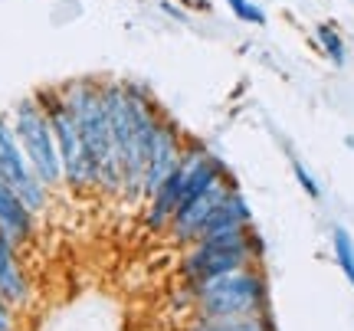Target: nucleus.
I'll use <instances>...</instances> for the list:
<instances>
[{
	"label": "nucleus",
	"instance_id": "obj_11",
	"mask_svg": "<svg viewBox=\"0 0 354 331\" xmlns=\"http://www.w3.org/2000/svg\"><path fill=\"white\" fill-rule=\"evenodd\" d=\"M0 295L10 305H24L30 299V282H26L20 259H17V243L0 229Z\"/></svg>",
	"mask_w": 354,
	"mask_h": 331
},
{
	"label": "nucleus",
	"instance_id": "obj_6",
	"mask_svg": "<svg viewBox=\"0 0 354 331\" xmlns=\"http://www.w3.org/2000/svg\"><path fill=\"white\" fill-rule=\"evenodd\" d=\"M0 178L20 193V200L33 214H39L46 207V184L37 178L24 144H20L17 131H13V122H7L3 115H0Z\"/></svg>",
	"mask_w": 354,
	"mask_h": 331
},
{
	"label": "nucleus",
	"instance_id": "obj_1",
	"mask_svg": "<svg viewBox=\"0 0 354 331\" xmlns=\"http://www.w3.org/2000/svg\"><path fill=\"white\" fill-rule=\"evenodd\" d=\"M63 99L76 115L88 184H102L105 191H118L125 184V171H122V161L115 158L112 148V128H109L102 86H95L92 79H76L63 89Z\"/></svg>",
	"mask_w": 354,
	"mask_h": 331
},
{
	"label": "nucleus",
	"instance_id": "obj_12",
	"mask_svg": "<svg viewBox=\"0 0 354 331\" xmlns=\"http://www.w3.org/2000/svg\"><path fill=\"white\" fill-rule=\"evenodd\" d=\"M187 331H272L263 315H243V319H201Z\"/></svg>",
	"mask_w": 354,
	"mask_h": 331
},
{
	"label": "nucleus",
	"instance_id": "obj_10",
	"mask_svg": "<svg viewBox=\"0 0 354 331\" xmlns=\"http://www.w3.org/2000/svg\"><path fill=\"white\" fill-rule=\"evenodd\" d=\"M33 210L20 200V193L13 191L7 180L0 178V229L10 236L13 243H26L33 236Z\"/></svg>",
	"mask_w": 354,
	"mask_h": 331
},
{
	"label": "nucleus",
	"instance_id": "obj_5",
	"mask_svg": "<svg viewBox=\"0 0 354 331\" xmlns=\"http://www.w3.org/2000/svg\"><path fill=\"white\" fill-rule=\"evenodd\" d=\"M39 102L46 108V118L53 125V138H56V151L63 161V178L73 187H88L86 178V161H82V138L76 128V115L63 99V92H43Z\"/></svg>",
	"mask_w": 354,
	"mask_h": 331
},
{
	"label": "nucleus",
	"instance_id": "obj_16",
	"mask_svg": "<svg viewBox=\"0 0 354 331\" xmlns=\"http://www.w3.org/2000/svg\"><path fill=\"white\" fill-rule=\"evenodd\" d=\"M292 174H295V180L302 184V191L312 197V200H322V187L315 184V178L308 174V167L302 164V161H292Z\"/></svg>",
	"mask_w": 354,
	"mask_h": 331
},
{
	"label": "nucleus",
	"instance_id": "obj_15",
	"mask_svg": "<svg viewBox=\"0 0 354 331\" xmlns=\"http://www.w3.org/2000/svg\"><path fill=\"white\" fill-rule=\"evenodd\" d=\"M230 10L236 13L240 20H246V23H266V13L256 7V3H250V0H227Z\"/></svg>",
	"mask_w": 354,
	"mask_h": 331
},
{
	"label": "nucleus",
	"instance_id": "obj_2",
	"mask_svg": "<svg viewBox=\"0 0 354 331\" xmlns=\"http://www.w3.org/2000/svg\"><path fill=\"white\" fill-rule=\"evenodd\" d=\"M201 319H243L266 312V279L253 266L190 285Z\"/></svg>",
	"mask_w": 354,
	"mask_h": 331
},
{
	"label": "nucleus",
	"instance_id": "obj_7",
	"mask_svg": "<svg viewBox=\"0 0 354 331\" xmlns=\"http://www.w3.org/2000/svg\"><path fill=\"white\" fill-rule=\"evenodd\" d=\"M197 151H201V148L194 144V148H187V151L180 154L177 167L165 178V184H161V187L151 193V210H148V217H145L148 229H165V227H171V220H174V214H177V204H180V191H184L187 167H190V161L197 158Z\"/></svg>",
	"mask_w": 354,
	"mask_h": 331
},
{
	"label": "nucleus",
	"instance_id": "obj_3",
	"mask_svg": "<svg viewBox=\"0 0 354 331\" xmlns=\"http://www.w3.org/2000/svg\"><path fill=\"white\" fill-rule=\"evenodd\" d=\"M256 253H259V240L250 233V227L227 229V233L197 240L194 249L184 256V279L190 285H201L207 279H216V276H227V272L250 266Z\"/></svg>",
	"mask_w": 354,
	"mask_h": 331
},
{
	"label": "nucleus",
	"instance_id": "obj_17",
	"mask_svg": "<svg viewBox=\"0 0 354 331\" xmlns=\"http://www.w3.org/2000/svg\"><path fill=\"white\" fill-rule=\"evenodd\" d=\"M0 331H17V319H13V305L0 295Z\"/></svg>",
	"mask_w": 354,
	"mask_h": 331
},
{
	"label": "nucleus",
	"instance_id": "obj_9",
	"mask_svg": "<svg viewBox=\"0 0 354 331\" xmlns=\"http://www.w3.org/2000/svg\"><path fill=\"white\" fill-rule=\"evenodd\" d=\"M180 154L184 151H180V131H177V125L161 122L158 138H154V148H151V158H148V167H145V174H141V193H145V197H151V193L165 184V178L177 167V161H180Z\"/></svg>",
	"mask_w": 354,
	"mask_h": 331
},
{
	"label": "nucleus",
	"instance_id": "obj_4",
	"mask_svg": "<svg viewBox=\"0 0 354 331\" xmlns=\"http://www.w3.org/2000/svg\"><path fill=\"white\" fill-rule=\"evenodd\" d=\"M13 131L24 144L30 164L37 171V178L46 184V191L63 184V161L56 151V138H53V125L46 118V108L39 99H20L13 108Z\"/></svg>",
	"mask_w": 354,
	"mask_h": 331
},
{
	"label": "nucleus",
	"instance_id": "obj_8",
	"mask_svg": "<svg viewBox=\"0 0 354 331\" xmlns=\"http://www.w3.org/2000/svg\"><path fill=\"white\" fill-rule=\"evenodd\" d=\"M230 191H233V187H230L227 178H223V180H216L210 191H203L201 197H194L190 204L177 207L174 220H171V233H174V240L177 243H194L197 240V236H201V227L207 223V217L220 207V200H223Z\"/></svg>",
	"mask_w": 354,
	"mask_h": 331
},
{
	"label": "nucleus",
	"instance_id": "obj_14",
	"mask_svg": "<svg viewBox=\"0 0 354 331\" xmlns=\"http://www.w3.org/2000/svg\"><path fill=\"white\" fill-rule=\"evenodd\" d=\"M318 43L325 46V53L331 56V63L335 66H344V39L338 37V30H331V26H318Z\"/></svg>",
	"mask_w": 354,
	"mask_h": 331
},
{
	"label": "nucleus",
	"instance_id": "obj_13",
	"mask_svg": "<svg viewBox=\"0 0 354 331\" xmlns=\"http://www.w3.org/2000/svg\"><path fill=\"white\" fill-rule=\"evenodd\" d=\"M331 246H335V263L342 266L344 279L354 285V240L351 233L344 227H335V233H331Z\"/></svg>",
	"mask_w": 354,
	"mask_h": 331
}]
</instances>
